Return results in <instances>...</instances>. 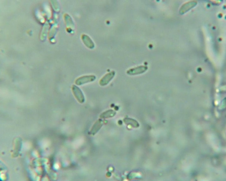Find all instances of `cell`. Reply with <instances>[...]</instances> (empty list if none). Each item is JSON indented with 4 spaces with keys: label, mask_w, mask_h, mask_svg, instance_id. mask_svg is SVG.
I'll use <instances>...</instances> for the list:
<instances>
[{
    "label": "cell",
    "mask_w": 226,
    "mask_h": 181,
    "mask_svg": "<svg viewBox=\"0 0 226 181\" xmlns=\"http://www.w3.org/2000/svg\"><path fill=\"white\" fill-rule=\"evenodd\" d=\"M147 69L146 66H141L130 69L127 71V73L131 75H136L142 74Z\"/></svg>",
    "instance_id": "277c9868"
},
{
    "label": "cell",
    "mask_w": 226,
    "mask_h": 181,
    "mask_svg": "<svg viewBox=\"0 0 226 181\" xmlns=\"http://www.w3.org/2000/svg\"><path fill=\"white\" fill-rule=\"evenodd\" d=\"M96 79L94 75H85L77 78L75 81V84L77 85H81L85 84L94 81Z\"/></svg>",
    "instance_id": "6da1fadb"
},
{
    "label": "cell",
    "mask_w": 226,
    "mask_h": 181,
    "mask_svg": "<svg viewBox=\"0 0 226 181\" xmlns=\"http://www.w3.org/2000/svg\"><path fill=\"white\" fill-rule=\"evenodd\" d=\"M115 75V73L114 71H112L106 74L100 80V84L102 86L107 85L112 79Z\"/></svg>",
    "instance_id": "3957f363"
},
{
    "label": "cell",
    "mask_w": 226,
    "mask_h": 181,
    "mask_svg": "<svg viewBox=\"0 0 226 181\" xmlns=\"http://www.w3.org/2000/svg\"><path fill=\"white\" fill-rule=\"evenodd\" d=\"M124 120L125 123L130 124L133 127H137L139 125L138 123L133 119L130 118H125Z\"/></svg>",
    "instance_id": "5b68a950"
},
{
    "label": "cell",
    "mask_w": 226,
    "mask_h": 181,
    "mask_svg": "<svg viewBox=\"0 0 226 181\" xmlns=\"http://www.w3.org/2000/svg\"><path fill=\"white\" fill-rule=\"evenodd\" d=\"M115 114V111L113 110H110L103 113L101 116L103 118H108L114 116Z\"/></svg>",
    "instance_id": "8992f818"
},
{
    "label": "cell",
    "mask_w": 226,
    "mask_h": 181,
    "mask_svg": "<svg viewBox=\"0 0 226 181\" xmlns=\"http://www.w3.org/2000/svg\"><path fill=\"white\" fill-rule=\"evenodd\" d=\"M72 89L73 93L77 100L80 103H83L85 101L84 97L80 89L75 85L73 86Z\"/></svg>",
    "instance_id": "7a4b0ae2"
}]
</instances>
